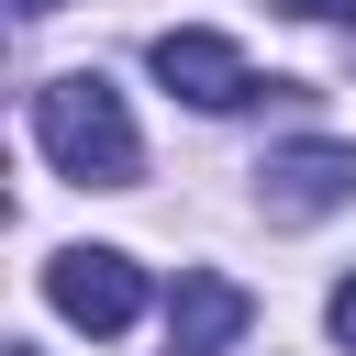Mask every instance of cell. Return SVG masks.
Listing matches in <instances>:
<instances>
[{"label":"cell","instance_id":"cell-1","mask_svg":"<svg viewBox=\"0 0 356 356\" xmlns=\"http://www.w3.org/2000/svg\"><path fill=\"white\" fill-rule=\"evenodd\" d=\"M33 145H44V167H56V178H78V189H134V178H145L134 111H122V89H111V78H89V67L33 89Z\"/></svg>","mask_w":356,"mask_h":356},{"label":"cell","instance_id":"cell-2","mask_svg":"<svg viewBox=\"0 0 356 356\" xmlns=\"http://www.w3.org/2000/svg\"><path fill=\"white\" fill-rule=\"evenodd\" d=\"M256 200H267V222H323V211H345V200H356V145H323V134L278 145V156L256 167Z\"/></svg>","mask_w":356,"mask_h":356},{"label":"cell","instance_id":"cell-3","mask_svg":"<svg viewBox=\"0 0 356 356\" xmlns=\"http://www.w3.org/2000/svg\"><path fill=\"white\" fill-rule=\"evenodd\" d=\"M44 300H56L67 323H89V334H122V323L145 312V267L111 256V245H67V256L44 267Z\"/></svg>","mask_w":356,"mask_h":356},{"label":"cell","instance_id":"cell-4","mask_svg":"<svg viewBox=\"0 0 356 356\" xmlns=\"http://www.w3.org/2000/svg\"><path fill=\"white\" fill-rule=\"evenodd\" d=\"M156 78H167L189 111H245V100H256V67H245L222 33H200V22L156 33Z\"/></svg>","mask_w":356,"mask_h":356},{"label":"cell","instance_id":"cell-5","mask_svg":"<svg viewBox=\"0 0 356 356\" xmlns=\"http://www.w3.org/2000/svg\"><path fill=\"white\" fill-rule=\"evenodd\" d=\"M245 323H256V300L222 267H178V289H167V356H222Z\"/></svg>","mask_w":356,"mask_h":356},{"label":"cell","instance_id":"cell-6","mask_svg":"<svg viewBox=\"0 0 356 356\" xmlns=\"http://www.w3.org/2000/svg\"><path fill=\"white\" fill-rule=\"evenodd\" d=\"M267 11H300V22H356V0H267Z\"/></svg>","mask_w":356,"mask_h":356},{"label":"cell","instance_id":"cell-7","mask_svg":"<svg viewBox=\"0 0 356 356\" xmlns=\"http://www.w3.org/2000/svg\"><path fill=\"white\" fill-rule=\"evenodd\" d=\"M334 345H345V356H356V278H345V289H334Z\"/></svg>","mask_w":356,"mask_h":356},{"label":"cell","instance_id":"cell-8","mask_svg":"<svg viewBox=\"0 0 356 356\" xmlns=\"http://www.w3.org/2000/svg\"><path fill=\"white\" fill-rule=\"evenodd\" d=\"M11 11H22V22H44V11H56V0H11Z\"/></svg>","mask_w":356,"mask_h":356},{"label":"cell","instance_id":"cell-9","mask_svg":"<svg viewBox=\"0 0 356 356\" xmlns=\"http://www.w3.org/2000/svg\"><path fill=\"white\" fill-rule=\"evenodd\" d=\"M11 356H33V345H11Z\"/></svg>","mask_w":356,"mask_h":356}]
</instances>
